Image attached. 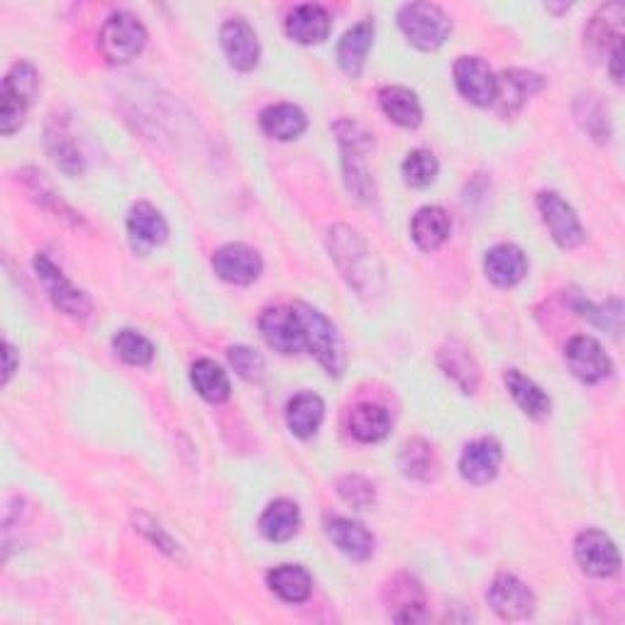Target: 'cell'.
Here are the masks:
<instances>
[{
  "label": "cell",
  "mask_w": 625,
  "mask_h": 625,
  "mask_svg": "<svg viewBox=\"0 0 625 625\" xmlns=\"http://www.w3.org/2000/svg\"><path fill=\"white\" fill-rule=\"evenodd\" d=\"M574 116H576V122L584 128V132H589L596 142L611 140L608 110L596 96H579L574 104Z\"/></svg>",
  "instance_id": "8d00e7d4"
},
{
  "label": "cell",
  "mask_w": 625,
  "mask_h": 625,
  "mask_svg": "<svg viewBox=\"0 0 625 625\" xmlns=\"http://www.w3.org/2000/svg\"><path fill=\"white\" fill-rule=\"evenodd\" d=\"M337 494L343 502L357 510H367L377 504V488L359 474H347L337 482Z\"/></svg>",
  "instance_id": "b9f144b4"
},
{
  "label": "cell",
  "mask_w": 625,
  "mask_h": 625,
  "mask_svg": "<svg viewBox=\"0 0 625 625\" xmlns=\"http://www.w3.org/2000/svg\"><path fill=\"white\" fill-rule=\"evenodd\" d=\"M227 359H230V367L237 371V377H243L245 381H259L265 377L267 362L252 347L233 345L227 349Z\"/></svg>",
  "instance_id": "7bdbcfd3"
},
{
  "label": "cell",
  "mask_w": 625,
  "mask_h": 625,
  "mask_svg": "<svg viewBox=\"0 0 625 625\" xmlns=\"http://www.w3.org/2000/svg\"><path fill=\"white\" fill-rule=\"evenodd\" d=\"M325 532L335 548L349 557L352 562H367L371 560L374 550H377V540L371 532L362 526V522L343 518V516H331L325 518Z\"/></svg>",
  "instance_id": "e0dca14e"
},
{
  "label": "cell",
  "mask_w": 625,
  "mask_h": 625,
  "mask_svg": "<svg viewBox=\"0 0 625 625\" xmlns=\"http://www.w3.org/2000/svg\"><path fill=\"white\" fill-rule=\"evenodd\" d=\"M220 47L227 56V64H230L237 72L247 74L259 64V56H261L259 37H257V32L249 28V22H245L243 18L227 20L220 28Z\"/></svg>",
  "instance_id": "2e32d148"
},
{
  "label": "cell",
  "mask_w": 625,
  "mask_h": 625,
  "mask_svg": "<svg viewBox=\"0 0 625 625\" xmlns=\"http://www.w3.org/2000/svg\"><path fill=\"white\" fill-rule=\"evenodd\" d=\"M574 560L582 572L594 579H608L621 570V552L604 530L586 528L574 540Z\"/></svg>",
  "instance_id": "9c48e42d"
},
{
  "label": "cell",
  "mask_w": 625,
  "mask_h": 625,
  "mask_svg": "<svg viewBox=\"0 0 625 625\" xmlns=\"http://www.w3.org/2000/svg\"><path fill=\"white\" fill-rule=\"evenodd\" d=\"M452 220L445 208L423 206L416 211L411 220V237L423 252H438V249L450 240Z\"/></svg>",
  "instance_id": "cb8c5ba5"
},
{
  "label": "cell",
  "mask_w": 625,
  "mask_h": 625,
  "mask_svg": "<svg viewBox=\"0 0 625 625\" xmlns=\"http://www.w3.org/2000/svg\"><path fill=\"white\" fill-rule=\"evenodd\" d=\"M287 35L295 42V44H321L327 40L333 30V18L323 6L317 3H305L293 8L289 18H287Z\"/></svg>",
  "instance_id": "ffe728a7"
},
{
  "label": "cell",
  "mask_w": 625,
  "mask_h": 625,
  "mask_svg": "<svg viewBox=\"0 0 625 625\" xmlns=\"http://www.w3.org/2000/svg\"><path fill=\"white\" fill-rule=\"evenodd\" d=\"M191 384H193V389L198 391L201 399H206L208 403H225L227 399H230V391H233L227 371L220 365H215V362L208 357L193 362Z\"/></svg>",
  "instance_id": "d590c367"
},
{
  "label": "cell",
  "mask_w": 625,
  "mask_h": 625,
  "mask_svg": "<svg viewBox=\"0 0 625 625\" xmlns=\"http://www.w3.org/2000/svg\"><path fill=\"white\" fill-rule=\"evenodd\" d=\"M259 125L271 140L291 142V140H299L301 134L309 130V118H305V112L299 106L277 104V106H269L261 110Z\"/></svg>",
  "instance_id": "d4e9b609"
},
{
  "label": "cell",
  "mask_w": 625,
  "mask_h": 625,
  "mask_svg": "<svg viewBox=\"0 0 625 625\" xmlns=\"http://www.w3.org/2000/svg\"><path fill=\"white\" fill-rule=\"evenodd\" d=\"M486 601L496 616L504 621H526L538 606L532 589L508 572L494 576V582L486 589Z\"/></svg>",
  "instance_id": "ba28073f"
},
{
  "label": "cell",
  "mask_w": 625,
  "mask_h": 625,
  "mask_svg": "<svg viewBox=\"0 0 625 625\" xmlns=\"http://www.w3.org/2000/svg\"><path fill=\"white\" fill-rule=\"evenodd\" d=\"M47 152L54 159V164L62 169L66 176H78L84 172V157L78 152L74 134L69 132V125L64 120H52L47 125Z\"/></svg>",
  "instance_id": "836d02e7"
},
{
  "label": "cell",
  "mask_w": 625,
  "mask_h": 625,
  "mask_svg": "<svg viewBox=\"0 0 625 625\" xmlns=\"http://www.w3.org/2000/svg\"><path fill=\"white\" fill-rule=\"evenodd\" d=\"M327 249L345 277L349 289H355L362 299L381 293L384 289V267L371 245L357 230L347 225H333L327 230Z\"/></svg>",
  "instance_id": "6da1fadb"
},
{
  "label": "cell",
  "mask_w": 625,
  "mask_h": 625,
  "mask_svg": "<svg viewBox=\"0 0 625 625\" xmlns=\"http://www.w3.org/2000/svg\"><path fill=\"white\" fill-rule=\"evenodd\" d=\"M112 352L130 367H150L154 359V345L138 331H120L112 337Z\"/></svg>",
  "instance_id": "f35d334b"
},
{
  "label": "cell",
  "mask_w": 625,
  "mask_h": 625,
  "mask_svg": "<svg viewBox=\"0 0 625 625\" xmlns=\"http://www.w3.org/2000/svg\"><path fill=\"white\" fill-rule=\"evenodd\" d=\"M349 435L371 445V442H381L391 433V416L379 403H357L349 411Z\"/></svg>",
  "instance_id": "d6a6232c"
},
{
  "label": "cell",
  "mask_w": 625,
  "mask_h": 625,
  "mask_svg": "<svg viewBox=\"0 0 625 625\" xmlns=\"http://www.w3.org/2000/svg\"><path fill=\"white\" fill-rule=\"evenodd\" d=\"M132 520H134V530H138L142 538L150 540L159 552H164L169 560L186 562V554H184V550H181V545L172 536H169V532L162 526H159V522L150 514H142V510H138V514L132 516Z\"/></svg>",
  "instance_id": "60d3db41"
},
{
  "label": "cell",
  "mask_w": 625,
  "mask_h": 625,
  "mask_svg": "<svg viewBox=\"0 0 625 625\" xmlns=\"http://www.w3.org/2000/svg\"><path fill=\"white\" fill-rule=\"evenodd\" d=\"M484 274L498 289H514L528 274V257L518 245L502 243L486 252Z\"/></svg>",
  "instance_id": "ac0fdd59"
},
{
  "label": "cell",
  "mask_w": 625,
  "mask_h": 625,
  "mask_svg": "<svg viewBox=\"0 0 625 625\" xmlns=\"http://www.w3.org/2000/svg\"><path fill=\"white\" fill-rule=\"evenodd\" d=\"M40 90V74L30 62H18L10 66V72L0 86V132L10 138L22 125L32 108Z\"/></svg>",
  "instance_id": "7a4b0ae2"
},
{
  "label": "cell",
  "mask_w": 625,
  "mask_h": 625,
  "mask_svg": "<svg viewBox=\"0 0 625 625\" xmlns=\"http://www.w3.org/2000/svg\"><path fill=\"white\" fill-rule=\"evenodd\" d=\"M128 235L134 249L147 252V249L159 247L166 243L169 225L164 215L159 213L152 203H134L128 213Z\"/></svg>",
  "instance_id": "44dd1931"
},
{
  "label": "cell",
  "mask_w": 625,
  "mask_h": 625,
  "mask_svg": "<svg viewBox=\"0 0 625 625\" xmlns=\"http://www.w3.org/2000/svg\"><path fill=\"white\" fill-rule=\"evenodd\" d=\"M301 528V510L289 498L271 502L259 518V532L269 542H287Z\"/></svg>",
  "instance_id": "1f68e13d"
},
{
  "label": "cell",
  "mask_w": 625,
  "mask_h": 625,
  "mask_svg": "<svg viewBox=\"0 0 625 625\" xmlns=\"http://www.w3.org/2000/svg\"><path fill=\"white\" fill-rule=\"evenodd\" d=\"M438 365L445 371V377L460 386L462 394H474L479 389L482 371L472 349L462 343H448L438 352Z\"/></svg>",
  "instance_id": "7402d4cb"
},
{
  "label": "cell",
  "mask_w": 625,
  "mask_h": 625,
  "mask_svg": "<svg viewBox=\"0 0 625 625\" xmlns=\"http://www.w3.org/2000/svg\"><path fill=\"white\" fill-rule=\"evenodd\" d=\"M438 454L433 450V445L425 440H408L406 445L401 448L399 454V470L406 476V479L411 482H420V484H428L433 482L438 476Z\"/></svg>",
  "instance_id": "e575fe53"
},
{
  "label": "cell",
  "mask_w": 625,
  "mask_h": 625,
  "mask_svg": "<svg viewBox=\"0 0 625 625\" xmlns=\"http://www.w3.org/2000/svg\"><path fill=\"white\" fill-rule=\"evenodd\" d=\"M267 586L287 604H303L313 594V576L301 564H279L267 572Z\"/></svg>",
  "instance_id": "484cf974"
},
{
  "label": "cell",
  "mask_w": 625,
  "mask_h": 625,
  "mask_svg": "<svg viewBox=\"0 0 625 625\" xmlns=\"http://www.w3.org/2000/svg\"><path fill=\"white\" fill-rule=\"evenodd\" d=\"M32 267H35V274L42 281V287L47 291L56 311H62L69 317H78V321H84V317L90 315V311H94L90 295L84 289L74 287V283L66 279L64 271L56 267L47 255H37L32 259Z\"/></svg>",
  "instance_id": "8992f818"
},
{
  "label": "cell",
  "mask_w": 625,
  "mask_h": 625,
  "mask_svg": "<svg viewBox=\"0 0 625 625\" xmlns=\"http://www.w3.org/2000/svg\"><path fill=\"white\" fill-rule=\"evenodd\" d=\"M325 403L317 394H299L287 403V425L299 440H311L323 425Z\"/></svg>",
  "instance_id": "4dcf8cb0"
},
{
  "label": "cell",
  "mask_w": 625,
  "mask_h": 625,
  "mask_svg": "<svg viewBox=\"0 0 625 625\" xmlns=\"http://www.w3.org/2000/svg\"><path fill=\"white\" fill-rule=\"evenodd\" d=\"M606 56H608V72L613 76V82L623 84V40L613 44Z\"/></svg>",
  "instance_id": "ee69618b"
},
{
  "label": "cell",
  "mask_w": 625,
  "mask_h": 625,
  "mask_svg": "<svg viewBox=\"0 0 625 625\" xmlns=\"http://www.w3.org/2000/svg\"><path fill=\"white\" fill-rule=\"evenodd\" d=\"M504 381H506L508 394L514 396V401L528 418L545 420L550 416V408H552L550 396L545 394L530 377H526V374L518 369H508L504 374Z\"/></svg>",
  "instance_id": "f546056e"
},
{
  "label": "cell",
  "mask_w": 625,
  "mask_h": 625,
  "mask_svg": "<svg viewBox=\"0 0 625 625\" xmlns=\"http://www.w3.org/2000/svg\"><path fill=\"white\" fill-rule=\"evenodd\" d=\"M572 309L582 317H586V321H591L599 327H604V331H608L611 335L621 333L623 305H621L618 299L608 301L606 305H596V303H591L589 299H584L582 293H574L572 295Z\"/></svg>",
  "instance_id": "74e56055"
},
{
  "label": "cell",
  "mask_w": 625,
  "mask_h": 625,
  "mask_svg": "<svg viewBox=\"0 0 625 625\" xmlns=\"http://www.w3.org/2000/svg\"><path fill=\"white\" fill-rule=\"evenodd\" d=\"M389 618L396 623H418L425 618V591L411 574H396L384 586Z\"/></svg>",
  "instance_id": "5bb4252c"
},
{
  "label": "cell",
  "mask_w": 625,
  "mask_h": 625,
  "mask_svg": "<svg viewBox=\"0 0 625 625\" xmlns=\"http://www.w3.org/2000/svg\"><path fill=\"white\" fill-rule=\"evenodd\" d=\"M259 331L269 347L279 355H301L305 352L303 327L293 305H274L259 315Z\"/></svg>",
  "instance_id": "30bf717a"
},
{
  "label": "cell",
  "mask_w": 625,
  "mask_h": 625,
  "mask_svg": "<svg viewBox=\"0 0 625 625\" xmlns=\"http://www.w3.org/2000/svg\"><path fill=\"white\" fill-rule=\"evenodd\" d=\"M213 269L223 281L233 283V287H249L261 277L265 261H261L255 247L243 243L223 245L218 252L213 255Z\"/></svg>",
  "instance_id": "4fadbf2b"
},
{
  "label": "cell",
  "mask_w": 625,
  "mask_h": 625,
  "mask_svg": "<svg viewBox=\"0 0 625 625\" xmlns=\"http://www.w3.org/2000/svg\"><path fill=\"white\" fill-rule=\"evenodd\" d=\"M3 362H6V365H3V386H8L10 379H13V374H15L18 365H20L18 352H15V347L10 345V343L3 345Z\"/></svg>",
  "instance_id": "f6af8a7d"
},
{
  "label": "cell",
  "mask_w": 625,
  "mask_h": 625,
  "mask_svg": "<svg viewBox=\"0 0 625 625\" xmlns=\"http://www.w3.org/2000/svg\"><path fill=\"white\" fill-rule=\"evenodd\" d=\"M536 206L540 211V218L545 227L550 230V237L562 249H576L586 240L584 225L579 220L576 211L567 203L557 191H542L538 193Z\"/></svg>",
  "instance_id": "52a82bcc"
},
{
  "label": "cell",
  "mask_w": 625,
  "mask_h": 625,
  "mask_svg": "<svg viewBox=\"0 0 625 625\" xmlns=\"http://www.w3.org/2000/svg\"><path fill=\"white\" fill-rule=\"evenodd\" d=\"M147 37L150 35L138 15L118 10L98 32V50L110 64H128L144 50Z\"/></svg>",
  "instance_id": "5b68a950"
},
{
  "label": "cell",
  "mask_w": 625,
  "mask_h": 625,
  "mask_svg": "<svg viewBox=\"0 0 625 625\" xmlns=\"http://www.w3.org/2000/svg\"><path fill=\"white\" fill-rule=\"evenodd\" d=\"M440 164L438 157L430 150H413L408 152L401 164V176L406 186L411 188H428L438 179Z\"/></svg>",
  "instance_id": "ab89813d"
},
{
  "label": "cell",
  "mask_w": 625,
  "mask_h": 625,
  "mask_svg": "<svg viewBox=\"0 0 625 625\" xmlns=\"http://www.w3.org/2000/svg\"><path fill=\"white\" fill-rule=\"evenodd\" d=\"M18 179L22 181V186L28 188L30 196L35 198L44 211L54 213L56 218H62V220H66V223L74 225V227L84 225L82 215H78V213L69 206V203H66V201L60 196V193L54 191V186L50 184L47 179H44L42 172H37V169H22V172L18 174Z\"/></svg>",
  "instance_id": "f1b7e54d"
},
{
  "label": "cell",
  "mask_w": 625,
  "mask_h": 625,
  "mask_svg": "<svg viewBox=\"0 0 625 625\" xmlns=\"http://www.w3.org/2000/svg\"><path fill=\"white\" fill-rule=\"evenodd\" d=\"M623 20H625V8L621 3L601 6L584 30V40L589 47L594 52L608 54L613 44L623 40V28H621Z\"/></svg>",
  "instance_id": "4316f807"
},
{
  "label": "cell",
  "mask_w": 625,
  "mask_h": 625,
  "mask_svg": "<svg viewBox=\"0 0 625 625\" xmlns=\"http://www.w3.org/2000/svg\"><path fill=\"white\" fill-rule=\"evenodd\" d=\"M545 88V78L528 69H508L496 76V100L502 112H518L528 100Z\"/></svg>",
  "instance_id": "d6986e66"
},
{
  "label": "cell",
  "mask_w": 625,
  "mask_h": 625,
  "mask_svg": "<svg viewBox=\"0 0 625 625\" xmlns=\"http://www.w3.org/2000/svg\"><path fill=\"white\" fill-rule=\"evenodd\" d=\"M399 30L420 52H435L452 32L450 15L435 3H406L399 8Z\"/></svg>",
  "instance_id": "277c9868"
},
{
  "label": "cell",
  "mask_w": 625,
  "mask_h": 625,
  "mask_svg": "<svg viewBox=\"0 0 625 625\" xmlns=\"http://www.w3.org/2000/svg\"><path fill=\"white\" fill-rule=\"evenodd\" d=\"M564 362L582 384H599L608 379L613 371V362L606 349L591 335H574L564 345Z\"/></svg>",
  "instance_id": "8fae6325"
},
{
  "label": "cell",
  "mask_w": 625,
  "mask_h": 625,
  "mask_svg": "<svg viewBox=\"0 0 625 625\" xmlns=\"http://www.w3.org/2000/svg\"><path fill=\"white\" fill-rule=\"evenodd\" d=\"M502 462H504V448L498 445V440L479 438L472 440L470 445H464L457 467L464 482H470L474 486H484L496 479L498 470H502Z\"/></svg>",
  "instance_id": "9a60e30c"
},
{
  "label": "cell",
  "mask_w": 625,
  "mask_h": 625,
  "mask_svg": "<svg viewBox=\"0 0 625 625\" xmlns=\"http://www.w3.org/2000/svg\"><path fill=\"white\" fill-rule=\"evenodd\" d=\"M454 86L472 106H494L496 100V74L482 56H460L452 66Z\"/></svg>",
  "instance_id": "7c38bea8"
},
{
  "label": "cell",
  "mask_w": 625,
  "mask_h": 625,
  "mask_svg": "<svg viewBox=\"0 0 625 625\" xmlns=\"http://www.w3.org/2000/svg\"><path fill=\"white\" fill-rule=\"evenodd\" d=\"M293 309L299 313V321L303 327L305 352H311V355L317 359V365L331 374V377H343L345 347L343 340L337 335V327L309 303H293Z\"/></svg>",
  "instance_id": "3957f363"
},
{
  "label": "cell",
  "mask_w": 625,
  "mask_h": 625,
  "mask_svg": "<svg viewBox=\"0 0 625 625\" xmlns=\"http://www.w3.org/2000/svg\"><path fill=\"white\" fill-rule=\"evenodd\" d=\"M374 44V22L362 20L355 28H349L337 44V64L349 78H359L365 72L367 56Z\"/></svg>",
  "instance_id": "603a6c76"
},
{
  "label": "cell",
  "mask_w": 625,
  "mask_h": 625,
  "mask_svg": "<svg viewBox=\"0 0 625 625\" xmlns=\"http://www.w3.org/2000/svg\"><path fill=\"white\" fill-rule=\"evenodd\" d=\"M379 106L384 116L403 130H416L423 122V108L411 88L386 86L379 90Z\"/></svg>",
  "instance_id": "83f0119b"
}]
</instances>
